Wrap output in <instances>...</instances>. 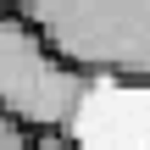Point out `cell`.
<instances>
[{
  "label": "cell",
  "instance_id": "7a4b0ae2",
  "mask_svg": "<svg viewBox=\"0 0 150 150\" xmlns=\"http://www.w3.org/2000/svg\"><path fill=\"white\" fill-rule=\"evenodd\" d=\"M89 83L95 78L56 56L17 6L0 17V111H11L33 134H72Z\"/></svg>",
  "mask_w": 150,
  "mask_h": 150
},
{
  "label": "cell",
  "instance_id": "6da1fadb",
  "mask_svg": "<svg viewBox=\"0 0 150 150\" xmlns=\"http://www.w3.org/2000/svg\"><path fill=\"white\" fill-rule=\"evenodd\" d=\"M17 11L95 83L150 89V0H22Z\"/></svg>",
  "mask_w": 150,
  "mask_h": 150
},
{
  "label": "cell",
  "instance_id": "3957f363",
  "mask_svg": "<svg viewBox=\"0 0 150 150\" xmlns=\"http://www.w3.org/2000/svg\"><path fill=\"white\" fill-rule=\"evenodd\" d=\"M33 145V128H22L11 111H0V150H28Z\"/></svg>",
  "mask_w": 150,
  "mask_h": 150
},
{
  "label": "cell",
  "instance_id": "277c9868",
  "mask_svg": "<svg viewBox=\"0 0 150 150\" xmlns=\"http://www.w3.org/2000/svg\"><path fill=\"white\" fill-rule=\"evenodd\" d=\"M28 150H83V145H78L72 134H33V145H28Z\"/></svg>",
  "mask_w": 150,
  "mask_h": 150
},
{
  "label": "cell",
  "instance_id": "5b68a950",
  "mask_svg": "<svg viewBox=\"0 0 150 150\" xmlns=\"http://www.w3.org/2000/svg\"><path fill=\"white\" fill-rule=\"evenodd\" d=\"M6 11H11V0H0V17H6Z\"/></svg>",
  "mask_w": 150,
  "mask_h": 150
},
{
  "label": "cell",
  "instance_id": "8992f818",
  "mask_svg": "<svg viewBox=\"0 0 150 150\" xmlns=\"http://www.w3.org/2000/svg\"><path fill=\"white\" fill-rule=\"evenodd\" d=\"M11 6H22V0H11Z\"/></svg>",
  "mask_w": 150,
  "mask_h": 150
}]
</instances>
